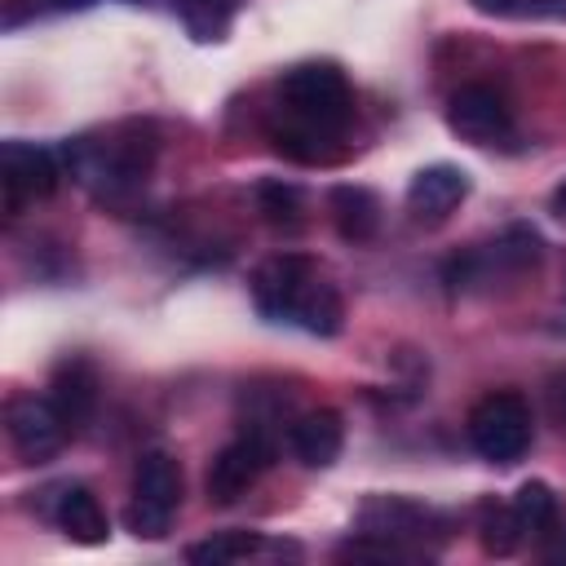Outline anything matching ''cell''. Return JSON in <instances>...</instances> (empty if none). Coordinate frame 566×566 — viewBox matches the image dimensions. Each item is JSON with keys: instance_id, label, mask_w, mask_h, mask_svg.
Listing matches in <instances>:
<instances>
[{"instance_id": "1", "label": "cell", "mask_w": 566, "mask_h": 566, "mask_svg": "<svg viewBox=\"0 0 566 566\" xmlns=\"http://www.w3.org/2000/svg\"><path fill=\"white\" fill-rule=\"evenodd\" d=\"M283 128H274V146L301 164L323 159V142L340 137L354 119V93L336 62H301L279 80Z\"/></svg>"}, {"instance_id": "2", "label": "cell", "mask_w": 566, "mask_h": 566, "mask_svg": "<svg viewBox=\"0 0 566 566\" xmlns=\"http://www.w3.org/2000/svg\"><path fill=\"white\" fill-rule=\"evenodd\" d=\"M252 305L270 323H296L310 336H336L345 323L340 292L301 252H279L252 274Z\"/></svg>"}, {"instance_id": "3", "label": "cell", "mask_w": 566, "mask_h": 566, "mask_svg": "<svg viewBox=\"0 0 566 566\" xmlns=\"http://www.w3.org/2000/svg\"><path fill=\"white\" fill-rule=\"evenodd\" d=\"M159 155V128L150 119H124L106 142H75V172L102 190H133L150 177Z\"/></svg>"}, {"instance_id": "4", "label": "cell", "mask_w": 566, "mask_h": 566, "mask_svg": "<svg viewBox=\"0 0 566 566\" xmlns=\"http://www.w3.org/2000/svg\"><path fill=\"white\" fill-rule=\"evenodd\" d=\"M531 438H535V416H531L522 394L495 389V394L473 402V411H469V442H473V451L482 460L517 464L526 455Z\"/></svg>"}, {"instance_id": "5", "label": "cell", "mask_w": 566, "mask_h": 566, "mask_svg": "<svg viewBox=\"0 0 566 566\" xmlns=\"http://www.w3.org/2000/svg\"><path fill=\"white\" fill-rule=\"evenodd\" d=\"M181 464L168 451H146L133 469V504L124 509V522L137 539H164L172 513L181 509Z\"/></svg>"}, {"instance_id": "6", "label": "cell", "mask_w": 566, "mask_h": 566, "mask_svg": "<svg viewBox=\"0 0 566 566\" xmlns=\"http://www.w3.org/2000/svg\"><path fill=\"white\" fill-rule=\"evenodd\" d=\"M4 433H9V442H13V451L22 460L44 464V460H53L62 451L71 424H66V416L57 411V402L49 394L44 398L40 394H18L4 407Z\"/></svg>"}, {"instance_id": "7", "label": "cell", "mask_w": 566, "mask_h": 566, "mask_svg": "<svg viewBox=\"0 0 566 566\" xmlns=\"http://www.w3.org/2000/svg\"><path fill=\"white\" fill-rule=\"evenodd\" d=\"M447 124L469 146H504L513 137V111L486 84H460L447 97Z\"/></svg>"}, {"instance_id": "8", "label": "cell", "mask_w": 566, "mask_h": 566, "mask_svg": "<svg viewBox=\"0 0 566 566\" xmlns=\"http://www.w3.org/2000/svg\"><path fill=\"white\" fill-rule=\"evenodd\" d=\"M270 442L256 433V429H248V433H239L234 442H226L217 455H212V464H208V478H203V486H208V500L212 504H234V500H243L252 486H256V478L270 469Z\"/></svg>"}, {"instance_id": "9", "label": "cell", "mask_w": 566, "mask_h": 566, "mask_svg": "<svg viewBox=\"0 0 566 566\" xmlns=\"http://www.w3.org/2000/svg\"><path fill=\"white\" fill-rule=\"evenodd\" d=\"M57 177H62V168H57L53 150L31 146V142H4L0 181H4L9 212H18L22 203H35V199H49L57 190Z\"/></svg>"}, {"instance_id": "10", "label": "cell", "mask_w": 566, "mask_h": 566, "mask_svg": "<svg viewBox=\"0 0 566 566\" xmlns=\"http://www.w3.org/2000/svg\"><path fill=\"white\" fill-rule=\"evenodd\" d=\"M433 522H438V517H433L424 504L402 500V495H371V500L358 509V535L380 539V544H389V548H402V544H411V539H424ZM402 553H407V548H402Z\"/></svg>"}, {"instance_id": "11", "label": "cell", "mask_w": 566, "mask_h": 566, "mask_svg": "<svg viewBox=\"0 0 566 566\" xmlns=\"http://www.w3.org/2000/svg\"><path fill=\"white\" fill-rule=\"evenodd\" d=\"M49 517L53 526L75 539V544H106L111 535V522H106V509L102 500L84 486V482H62L49 491Z\"/></svg>"}, {"instance_id": "12", "label": "cell", "mask_w": 566, "mask_h": 566, "mask_svg": "<svg viewBox=\"0 0 566 566\" xmlns=\"http://www.w3.org/2000/svg\"><path fill=\"white\" fill-rule=\"evenodd\" d=\"M287 442H292V455H296L305 469H327V464L340 460L345 420H340L336 407H314V411H305V416L292 420Z\"/></svg>"}, {"instance_id": "13", "label": "cell", "mask_w": 566, "mask_h": 566, "mask_svg": "<svg viewBox=\"0 0 566 566\" xmlns=\"http://www.w3.org/2000/svg\"><path fill=\"white\" fill-rule=\"evenodd\" d=\"M469 199V172L455 164H429L411 177L407 186V208L420 221H442L451 208H460Z\"/></svg>"}, {"instance_id": "14", "label": "cell", "mask_w": 566, "mask_h": 566, "mask_svg": "<svg viewBox=\"0 0 566 566\" xmlns=\"http://www.w3.org/2000/svg\"><path fill=\"white\" fill-rule=\"evenodd\" d=\"M49 398L66 416L71 433L84 429L93 420V411H97V371H93V363L84 354H66L49 376Z\"/></svg>"}, {"instance_id": "15", "label": "cell", "mask_w": 566, "mask_h": 566, "mask_svg": "<svg viewBox=\"0 0 566 566\" xmlns=\"http://www.w3.org/2000/svg\"><path fill=\"white\" fill-rule=\"evenodd\" d=\"M327 208H332L336 234L345 243L376 239V230H380V199H376V190H367V186H332Z\"/></svg>"}, {"instance_id": "16", "label": "cell", "mask_w": 566, "mask_h": 566, "mask_svg": "<svg viewBox=\"0 0 566 566\" xmlns=\"http://www.w3.org/2000/svg\"><path fill=\"white\" fill-rule=\"evenodd\" d=\"M522 535H526V531H522L513 504H495V500H482V504H478V544H482L486 557H509V553H517Z\"/></svg>"}, {"instance_id": "17", "label": "cell", "mask_w": 566, "mask_h": 566, "mask_svg": "<svg viewBox=\"0 0 566 566\" xmlns=\"http://www.w3.org/2000/svg\"><path fill=\"white\" fill-rule=\"evenodd\" d=\"M261 548H265V539L256 531H217V535L190 544L186 557L195 566H230V562H243V557H252Z\"/></svg>"}, {"instance_id": "18", "label": "cell", "mask_w": 566, "mask_h": 566, "mask_svg": "<svg viewBox=\"0 0 566 566\" xmlns=\"http://www.w3.org/2000/svg\"><path fill=\"white\" fill-rule=\"evenodd\" d=\"M513 513L522 522L526 535H544L557 526V495L548 482H522L513 495Z\"/></svg>"}, {"instance_id": "19", "label": "cell", "mask_w": 566, "mask_h": 566, "mask_svg": "<svg viewBox=\"0 0 566 566\" xmlns=\"http://www.w3.org/2000/svg\"><path fill=\"white\" fill-rule=\"evenodd\" d=\"M256 212L270 226L292 230V226H301V190L283 177H265V181H256Z\"/></svg>"}, {"instance_id": "20", "label": "cell", "mask_w": 566, "mask_h": 566, "mask_svg": "<svg viewBox=\"0 0 566 566\" xmlns=\"http://www.w3.org/2000/svg\"><path fill=\"white\" fill-rule=\"evenodd\" d=\"M539 252H544V243H539V234L531 230V226H509L495 243H491V265H504V270H513V274H522V270H531L535 261H539Z\"/></svg>"}, {"instance_id": "21", "label": "cell", "mask_w": 566, "mask_h": 566, "mask_svg": "<svg viewBox=\"0 0 566 566\" xmlns=\"http://www.w3.org/2000/svg\"><path fill=\"white\" fill-rule=\"evenodd\" d=\"M478 13L486 18H553L562 22L566 18V0H469Z\"/></svg>"}, {"instance_id": "22", "label": "cell", "mask_w": 566, "mask_h": 566, "mask_svg": "<svg viewBox=\"0 0 566 566\" xmlns=\"http://www.w3.org/2000/svg\"><path fill=\"white\" fill-rule=\"evenodd\" d=\"M553 212H557V217H566V177H562V186L553 190Z\"/></svg>"}, {"instance_id": "23", "label": "cell", "mask_w": 566, "mask_h": 566, "mask_svg": "<svg viewBox=\"0 0 566 566\" xmlns=\"http://www.w3.org/2000/svg\"><path fill=\"white\" fill-rule=\"evenodd\" d=\"M53 4H62V9H84V4H93V0H53Z\"/></svg>"}, {"instance_id": "24", "label": "cell", "mask_w": 566, "mask_h": 566, "mask_svg": "<svg viewBox=\"0 0 566 566\" xmlns=\"http://www.w3.org/2000/svg\"><path fill=\"white\" fill-rule=\"evenodd\" d=\"M557 557H566V535H562V548H557Z\"/></svg>"}]
</instances>
